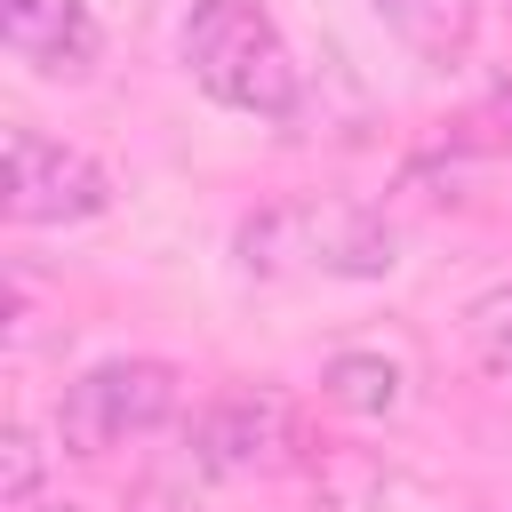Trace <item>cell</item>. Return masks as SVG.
<instances>
[{"label":"cell","mask_w":512,"mask_h":512,"mask_svg":"<svg viewBox=\"0 0 512 512\" xmlns=\"http://www.w3.org/2000/svg\"><path fill=\"white\" fill-rule=\"evenodd\" d=\"M40 512H72V504H40Z\"/></svg>","instance_id":"cell-11"},{"label":"cell","mask_w":512,"mask_h":512,"mask_svg":"<svg viewBox=\"0 0 512 512\" xmlns=\"http://www.w3.org/2000/svg\"><path fill=\"white\" fill-rule=\"evenodd\" d=\"M0 40L40 80H88L96 72V8L88 0H0Z\"/></svg>","instance_id":"cell-6"},{"label":"cell","mask_w":512,"mask_h":512,"mask_svg":"<svg viewBox=\"0 0 512 512\" xmlns=\"http://www.w3.org/2000/svg\"><path fill=\"white\" fill-rule=\"evenodd\" d=\"M184 408V376L152 352H120V360H96L64 384L56 400V448L64 456H112L128 440H152L168 416Z\"/></svg>","instance_id":"cell-3"},{"label":"cell","mask_w":512,"mask_h":512,"mask_svg":"<svg viewBox=\"0 0 512 512\" xmlns=\"http://www.w3.org/2000/svg\"><path fill=\"white\" fill-rule=\"evenodd\" d=\"M176 48H184V72L200 80V96H216L224 112H248V120L304 112V64L256 0H192Z\"/></svg>","instance_id":"cell-2"},{"label":"cell","mask_w":512,"mask_h":512,"mask_svg":"<svg viewBox=\"0 0 512 512\" xmlns=\"http://www.w3.org/2000/svg\"><path fill=\"white\" fill-rule=\"evenodd\" d=\"M112 208V176L104 160H88L64 136L40 128H8V224H88Z\"/></svg>","instance_id":"cell-4"},{"label":"cell","mask_w":512,"mask_h":512,"mask_svg":"<svg viewBox=\"0 0 512 512\" xmlns=\"http://www.w3.org/2000/svg\"><path fill=\"white\" fill-rule=\"evenodd\" d=\"M376 16H384V32H392L416 64H432V72L464 64L472 40H480V0H376Z\"/></svg>","instance_id":"cell-7"},{"label":"cell","mask_w":512,"mask_h":512,"mask_svg":"<svg viewBox=\"0 0 512 512\" xmlns=\"http://www.w3.org/2000/svg\"><path fill=\"white\" fill-rule=\"evenodd\" d=\"M320 400H336L344 416H392L400 408V360L392 352H336L320 368Z\"/></svg>","instance_id":"cell-8"},{"label":"cell","mask_w":512,"mask_h":512,"mask_svg":"<svg viewBox=\"0 0 512 512\" xmlns=\"http://www.w3.org/2000/svg\"><path fill=\"white\" fill-rule=\"evenodd\" d=\"M40 488H48V448L24 424H8V440H0V512H40Z\"/></svg>","instance_id":"cell-10"},{"label":"cell","mask_w":512,"mask_h":512,"mask_svg":"<svg viewBox=\"0 0 512 512\" xmlns=\"http://www.w3.org/2000/svg\"><path fill=\"white\" fill-rule=\"evenodd\" d=\"M464 344L488 376H512V280H496L464 304Z\"/></svg>","instance_id":"cell-9"},{"label":"cell","mask_w":512,"mask_h":512,"mask_svg":"<svg viewBox=\"0 0 512 512\" xmlns=\"http://www.w3.org/2000/svg\"><path fill=\"white\" fill-rule=\"evenodd\" d=\"M296 448V416L280 392H224L192 416V464L216 480H248V472H280Z\"/></svg>","instance_id":"cell-5"},{"label":"cell","mask_w":512,"mask_h":512,"mask_svg":"<svg viewBox=\"0 0 512 512\" xmlns=\"http://www.w3.org/2000/svg\"><path fill=\"white\" fill-rule=\"evenodd\" d=\"M232 264L248 280H384L400 264V232L360 200H264L232 232Z\"/></svg>","instance_id":"cell-1"}]
</instances>
